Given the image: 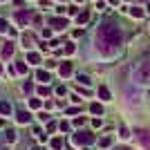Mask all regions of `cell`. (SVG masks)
<instances>
[{
	"label": "cell",
	"instance_id": "6da1fadb",
	"mask_svg": "<svg viewBox=\"0 0 150 150\" xmlns=\"http://www.w3.org/2000/svg\"><path fill=\"white\" fill-rule=\"evenodd\" d=\"M121 27L117 23H103V25L96 29V45L101 50H110V47H117L121 45Z\"/></svg>",
	"mask_w": 150,
	"mask_h": 150
},
{
	"label": "cell",
	"instance_id": "7a4b0ae2",
	"mask_svg": "<svg viewBox=\"0 0 150 150\" xmlns=\"http://www.w3.org/2000/svg\"><path fill=\"white\" fill-rule=\"evenodd\" d=\"M72 144L76 148H92L96 144V134H92V132H74L72 134Z\"/></svg>",
	"mask_w": 150,
	"mask_h": 150
},
{
	"label": "cell",
	"instance_id": "3957f363",
	"mask_svg": "<svg viewBox=\"0 0 150 150\" xmlns=\"http://www.w3.org/2000/svg\"><path fill=\"white\" fill-rule=\"evenodd\" d=\"M137 79H139L141 83H150V63H146L144 67L137 72Z\"/></svg>",
	"mask_w": 150,
	"mask_h": 150
},
{
	"label": "cell",
	"instance_id": "277c9868",
	"mask_svg": "<svg viewBox=\"0 0 150 150\" xmlns=\"http://www.w3.org/2000/svg\"><path fill=\"white\" fill-rule=\"evenodd\" d=\"M13 117H16V121H18V123H29L31 121V114L27 112V110H16V112H13Z\"/></svg>",
	"mask_w": 150,
	"mask_h": 150
},
{
	"label": "cell",
	"instance_id": "5b68a950",
	"mask_svg": "<svg viewBox=\"0 0 150 150\" xmlns=\"http://www.w3.org/2000/svg\"><path fill=\"white\" fill-rule=\"evenodd\" d=\"M137 139L144 144V148H148L150 150V132H146V130H137Z\"/></svg>",
	"mask_w": 150,
	"mask_h": 150
},
{
	"label": "cell",
	"instance_id": "8992f818",
	"mask_svg": "<svg viewBox=\"0 0 150 150\" xmlns=\"http://www.w3.org/2000/svg\"><path fill=\"white\" fill-rule=\"evenodd\" d=\"M11 112H13L11 103H9V101H0V114H2V117H11Z\"/></svg>",
	"mask_w": 150,
	"mask_h": 150
},
{
	"label": "cell",
	"instance_id": "52a82bcc",
	"mask_svg": "<svg viewBox=\"0 0 150 150\" xmlns=\"http://www.w3.org/2000/svg\"><path fill=\"white\" fill-rule=\"evenodd\" d=\"M0 56H2V58H11L13 56V45L7 43L5 47H2V52H0Z\"/></svg>",
	"mask_w": 150,
	"mask_h": 150
},
{
	"label": "cell",
	"instance_id": "ba28073f",
	"mask_svg": "<svg viewBox=\"0 0 150 150\" xmlns=\"http://www.w3.org/2000/svg\"><path fill=\"white\" fill-rule=\"evenodd\" d=\"M99 96H101V101H110V99H112V94H110V90H108L105 85H101V88H99Z\"/></svg>",
	"mask_w": 150,
	"mask_h": 150
},
{
	"label": "cell",
	"instance_id": "9c48e42d",
	"mask_svg": "<svg viewBox=\"0 0 150 150\" xmlns=\"http://www.w3.org/2000/svg\"><path fill=\"white\" fill-rule=\"evenodd\" d=\"M58 74H61V76H69V74H72V63H63L61 69H58Z\"/></svg>",
	"mask_w": 150,
	"mask_h": 150
},
{
	"label": "cell",
	"instance_id": "30bf717a",
	"mask_svg": "<svg viewBox=\"0 0 150 150\" xmlns=\"http://www.w3.org/2000/svg\"><path fill=\"white\" fill-rule=\"evenodd\" d=\"M50 146H52V150H63V146H65V144H63V139H61V137H54Z\"/></svg>",
	"mask_w": 150,
	"mask_h": 150
},
{
	"label": "cell",
	"instance_id": "8fae6325",
	"mask_svg": "<svg viewBox=\"0 0 150 150\" xmlns=\"http://www.w3.org/2000/svg\"><path fill=\"white\" fill-rule=\"evenodd\" d=\"M27 20H29V13H27V11H18V13H16V23H20V25H25Z\"/></svg>",
	"mask_w": 150,
	"mask_h": 150
},
{
	"label": "cell",
	"instance_id": "7c38bea8",
	"mask_svg": "<svg viewBox=\"0 0 150 150\" xmlns=\"http://www.w3.org/2000/svg\"><path fill=\"white\" fill-rule=\"evenodd\" d=\"M5 139L9 141V144H16V139H18V134H16V130H5Z\"/></svg>",
	"mask_w": 150,
	"mask_h": 150
},
{
	"label": "cell",
	"instance_id": "4fadbf2b",
	"mask_svg": "<svg viewBox=\"0 0 150 150\" xmlns=\"http://www.w3.org/2000/svg\"><path fill=\"white\" fill-rule=\"evenodd\" d=\"M36 79H38V81H43V83H47V81H50V72L38 69V72H36Z\"/></svg>",
	"mask_w": 150,
	"mask_h": 150
},
{
	"label": "cell",
	"instance_id": "5bb4252c",
	"mask_svg": "<svg viewBox=\"0 0 150 150\" xmlns=\"http://www.w3.org/2000/svg\"><path fill=\"white\" fill-rule=\"evenodd\" d=\"M52 25H54V29H63V27L67 25V20H65V18H54V20H52Z\"/></svg>",
	"mask_w": 150,
	"mask_h": 150
},
{
	"label": "cell",
	"instance_id": "9a60e30c",
	"mask_svg": "<svg viewBox=\"0 0 150 150\" xmlns=\"http://www.w3.org/2000/svg\"><path fill=\"white\" fill-rule=\"evenodd\" d=\"M99 146H101V148H110V146H112V137H101Z\"/></svg>",
	"mask_w": 150,
	"mask_h": 150
},
{
	"label": "cell",
	"instance_id": "2e32d148",
	"mask_svg": "<svg viewBox=\"0 0 150 150\" xmlns=\"http://www.w3.org/2000/svg\"><path fill=\"white\" fill-rule=\"evenodd\" d=\"M90 112L96 114V117H101V114H103V108H101L99 103H92V105H90Z\"/></svg>",
	"mask_w": 150,
	"mask_h": 150
},
{
	"label": "cell",
	"instance_id": "e0dca14e",
	"mask_svg": "<svg viewBox=\"0 0 150 150\" xmlns=\"http://www.w3.org/2000/svg\"><path fill=\"white\" fill-rule=\"evenodd\" d=\"M76 81L81 83V85H90V83H92V81H90V76H88V74H79V76H76Z\"/></svg>",
	"mask_w": 150,
	"mask_h": 150
},
{
	"label": "cell",
	"instance_id": "ac0fdd59",
	"mask_svg": "<svg viewBox=\"0 0 150 150\" xmlns=\"http://www.w3.org/2000/svg\"><path fill=\"white\" fill-rule=\"evenodd\" d=\"M27 61L34 63V65H38V63H40V56H38L36 52H31V54H27Z\"/></svg>",
	"mask_w": 150,
	"mask_h": 150
},
{
	"label": "cell",
	"instance_id": "d6986e66",
	"mask_svg": "<svg viewBox=\"0 0 150 150\" xmlns=\"http://www.w3.org/2000/svg\"><path fill=\"white\" fill-rule=\"evenodd\" d=\"M88 18H90V11H83L81 16H76V23H81V25H83V23H88Z\"/></svg>",
	"mask_w": 150,
	"mask_h": 150
},
{
	"label": "cell",
	"instance_id": "ffe728a7",
	"mask_svg": "<svg viewBox=\"0 0 150 150\" xmlns=\"http://www.w3.org/2000/svg\"><path fill=\"white\" fill-rule=\"evenodd\" d=\"M40 105H43V103H40V99H29V108H31V110H38Z\"/></svg>",
	"mask_w": 150,
	"mask_h": 150
},
{
	"label": "cell",
	"instance_id": "44dd1931",
	"mask_svg": "<svg viewBox=\"0 0 150 150\" xmlns=\"http://www.w3.org/2000/svg\"><path fill=\"white\" fill-rule=\"evenodd\" d=\"M130 13L134 16V18H141V16H144V9H139V7H134V9H130Z\"/></svg>",
	"mask_w": 150,
	"mask_h": 150
},
{
	"label": "cell",
	"instance_id": "7402d4cb",
	"mask_svg": "<svg viewBox=\"0 0 150 150\" xmlns=\"http://www.w3.org/2000/svg\"><path fill=\"white\" fill-rule=\"evenodd\" d=\"M38 94H40V96H50L52 90H50V88H43V85H40V88H38Z\"/></svg>",
	"mask_w": 150,
	"mask_h": 150
},
{
	"label": "cell",
	"instance_id": "603a6c76",
	"mask_svg": "<svg viewBox=\"0 0 150 150\" xmlns=\"http://www.w3.org/2000/svg\"><path fill=\"white\" fill-rule=\"evenodd\" d=\"M119 137L121 139H130V130H128V128H121V130H119Z\"/></svg>",
	"mask_w": 150,
	"mask_h": 150
},
{
	"label": "cell",
	"instance_id": "cb8c5ba5",
	"mask_svg": "<svg viewBox=\"0 0 150 150\" xmlns=\"http://www.w3.org/2000/svg\"><path fill=\"white\" fill-rule=\"evenodd\" d=\"M74 50H76L74 45H72V43H67V45H65V50H63V52H65V54H74Z\"/></svg>",
	"mask_w": 150,
	"mask_h": 150
},
{
	"label": "cell",
	"instance_id": "d4e9b609",
	"mask_svg": "<svg viewBox=\"0 0 150 150\" xmlns=\"http://www.w3.org/2000/svg\"><path fill=\"white\" fill-rule=\"evenodd\" d=\"M0 34H7V20L0 18Z\"/></svg>",
	"mask_w": 150,
	"mask_h": 150
},
{
	"label": "cell",
	"instance_id": "484cf974",
	"mask_svg": "<svg viewBox=\"0 0 150 150\" xmlns=\"http://www.w3.org/2000/svg\"><path fill=\"white\" fill-rule=\"evenodd\" d=\"M20 40H23V45H29V43H31V36H29V34H23V38H20Z\"/></svg>",
	"mask_w": 150,
	"mask_h": 150
},
{
	"label": "cell",
	"instance_id": "4316f807",
	"mask_svg": "<svg viewBox=\"0 0 150 150\" xmlns=\"http://www.w3.org/2000/svg\"><path fill=\"white\" fill-rule=\"evenodd\" d=\"M16 69H18L20 74H27V67H25V65H23V63H18V65H16Z\"/></svg>",
	"mask_w": 150,
	"mask_h": 150
},
{
	"label": "cell",
	"instance_id": "83f0119b",
	"mask_svg": "<svg viewBox=\"0 0 150 150\" xmlns=\"http://www.w3.org/2000/svg\"><path fill=\"white\" fill-rule=\"evenodd\" d=\"M38 119H40V121H47V119H50V114H47V112H40V114H38Z\"/></svg>",
	"mask_w": 150,
	"mask_h": 150
},
{
	"label": "cell",
	"instance_id": "f1b7e54d",
	"mask_svg": "<svg viewBox=\"0 0 150 150\" xmlns=\"http://www.w3.org/2000/svg\"><path fill=\"white\" fill-rule=\"evenodd\" d=\"M101 123H103V121H101V119H99V117H96V119H94V121H92V125H94V128H101Z\"/></svg>",
	"mask_w": 150,
	"mask_h": 150
},
{
	"label": "cell",
	"instance_id": "f546056e",
	"mask_svg": "<svg viewBox=\"0 0 150 150\" xmlns=\"http://www.w3.org/2000/svg\"><path fill=\"white\" fill-rule=\"evenodd\" d=\"M61 130L63 132H69V123H61Z\"/></svg>",
	"mask_w": 150,
	"mask_h": 150
},
{
	"label": "cell",
	"instance_id": "4dcf8cb0",
	"mask_svg": "<svg viewBox=\"0 0 150 150\" xmlns=\"http://www.w3.org/2000/svg\"><path fill=\"white\" fill-rule=\"evenodd\" d=\"M85 123V119H81V117H79V119H74V125H83Z\"/></svg>",
	"mask_w": 150,
	"mask_h": 150
},
{
	"label": "cell",
	"instance_id": "1f68e13d",
	"mask_svg": "<svg viewBox=\"0 0 150 150\" xmlns=\"http://www.w3.org/2000/svg\"><path fill=\"white\" fill-rule=\"evenodd\" d=\"M114 150H132V148H125V146H119V148H114Z\"/></svg>",
	"mask_w": 150,
	"mask_h": 150
},
{
	"label": "cell",
	"instance_id": "d6a6232c",
	"mask_svg": "<svg viewBox=\"0 0 150 150\" xmlns=\"http://www.w3.org/2000/svg\"><path fill=\"white\" fill-rule=\"evenodd\" d=\"M0 74H2V65H0Z\"/></svg>",
	"mask_w": 150,
	"mask_h": 150
},
{
	"label": "cell",
	"instance_id": "836d02e7",
	"mask_svg": "<svg viewBox=\"0 0 150 150\" xmlns=\"http://www.w3.org/2000/svg\"><path fill=\"white\" fill-rule=\"evenodd\" d=\"M31 150H40V148H31Z\"/></svg>",
	"mask_w": 150,
	"mask_h": 150
},
{
	"label": "cell",
	"instance_id": "e575fe53",
	"mask_svg": "<svg viewBox=\"0 0 150 150\" xmlns=\"http://www.w3.org/2000/svg\"><path fill=\"white\" fill-rule=\"evenodd\" d=\"M148 13H150V5H148Z\"/></svg>",
	"mask_w": 150,
	"mask_h": 150
},
{
	"label": "cell",
	"instance_id": "d590c367",
	"mask_svg": "<svg viewBox=\"0 0 150 150\" xmlns=\"http://www.w3.org/2000/svg\"><path fill=\"white\" fill-rule=\"evenodd\" d=\"M76 2H83V0H76Z\"/></svg>",
	"mask_w": 150,
	"mask_h": 150
}]
</instances>
